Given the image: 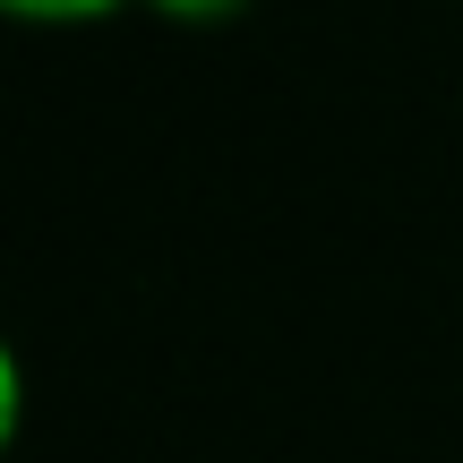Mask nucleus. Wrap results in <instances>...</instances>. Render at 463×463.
<instances>
[{"instance_id":"1","label":"nucleus","mask_w":463,"mask_h":463,"mask_svg":"<svg viewBox=\"0 0 463 463\" xmlns=\"http://www.w3.org/2000/svg\"><path fill=\"white\" fill-rule=\"evenodd\" d=\"M17 17H86V9H112V0H9Z\"/></svg>"},{"instance_id":"2","label":"nucleus","mask_w":463,"mask_h":463,"mask_svg":"<svg viewBox=\"0 0 463 463\" xmlns=\"http://www.w3.org/2000/svg\"><path fill=\"white\" fill-rule=\"evenodd\" d=\"M155 9H172V17H223L232 0H155Z\"/></svg>"}]
</instances>
